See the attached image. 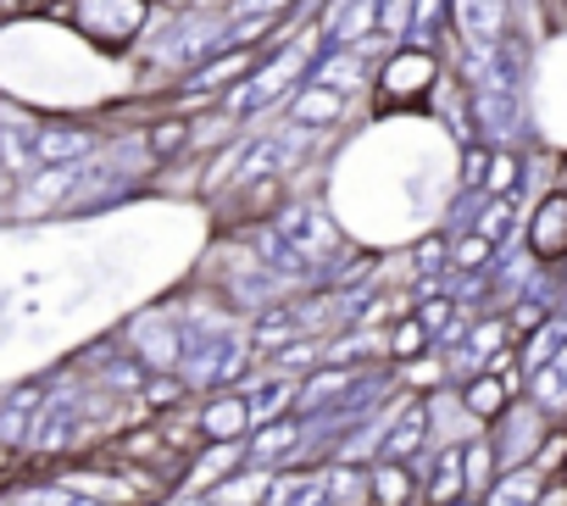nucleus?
<instances>
[{
    "label": "nucleus",
    "instance_id": "obj_1",
    "mask_svg": "<svg viewBox=\"0 0 567 506\" xmlns=\"http://www.w3.org/2000/svg\"><path fill=\"white\" fill-rule=\"evenodd\" d=\"M151 0H73V23L106 45H128L145 29Z\"/></svg>",
    "mask_w": 567,
    "mask_h": 506
},
{
    "label": "nucleus",
    "instance_id": "obj_2",
    "mask_svg": "<svg viewBox=\"0 0 567 506\" xmlns=\"http://www.w3.org/2000/svg\"><path fill=\"white\" fill-rule=\"evenodd\" d=\"M301 68H307V62H301V45L272 51L267 62H256V68H250V79L234 90V101H228V106H234V112H250V106L261 112V106H272V101L284 95V84H290Z\"/></svg>",
    "mask_w": 567,
    "mask_h": 506
},
{
    "label": "nucleus",
    "instance_id": "obj_3",
    "mask_svg": "<svg viewBox=\"0 0 567 506\" xmlns=\"http://www.w3.org/2000/svg\"><path fill=\"white\" fill-rule=\"evenodd\" d=\"M440 79V62H434V51L429 45H390V62H384V95L390 101H412V95H423L429 84Z\"/></svg>",
    "mask_w": 567,
    "mask_h": 506
},
{
    "label": "nucleus",
    "instance_id": "obj_4",
    "mask_svg": "<svg viewBox=\"0 0 567 506\" xmlns=\"http://www.w3.org/2000/svg\"><path fill=\"white\" fill-rule=\"evenodd\" d=\"M90 145H95L90 128H62V123L34 128V156H40V167H73L79 156H90Z\"/></svg>",
    "mask_w": 567,
    "mask_h": 506
},
{
    "label": "nucleus",
    "instance_id": "obj_5",
    "mask_svg": "<svg viewBox=\"0 0 567 506\" xmlns=\"http://www.w3.org/2000/svg\"><path fill=\"white\" fill-rule=\"evenodd\" d=\"M456 29L473 45H501V34H506V0H456Z\"/></svg>",
    "mask_w": 567,
    "mask_h": 506
},
{
    "label": "nucleus",
    "instance_id": "obj_6",
    "mask_svg": "<svg viewBox=\"0 0 567 506\" xmlns=\"http://www.w3.org/2000/svg\"><path fill=\"white\" fill-rule=\"evenodd\" d=\"M40 406H45V390H40V384H23V390H12V401L0 406V445H29Z\"/></svg>",
    "mask_w": 567,
    "mask_h": 506
},
{
    "label": "nucleus",
    "instance_id": "obj_7",
    "mask_svg": "<svg viewBox=\"0 0 567 506\" xmlns=\"http://www.w3.org/2000/svg\"><path fill=\"white\" fill-rule=\"evenodd\" d=\"M312 84H329V90H357L362 84V56L351 45H329L318 62H312Z\"/></svg>",
    "mask_w": 567,
    "mask_h": 506
},
{
    "label": "nucleus",
    "instance_id": "obj_8",
    "mask_svg": "<svg viewBox=\"0 0 567 506\" xmlns=\"http://www.w3.org/2000/svg\"><path fill=\"white\" fill-rule=\"evenodd\" d=\"M473 117L484 123V134L506 140L517 128V90H473Z\"/></svg>",
    "mask_w": 567,
    "mask_h": 506
},
{
    "label": "nucleus",
    "instance_id": "obj_9",
    "mask_svg": "<svg viewBox=\"0 0 567 506\" xmlns=\"http://www.w3.org/2000/svg\"><path fill=\"white\" fill-rule=\"evenodd\" d=\"M73 428H79V406L62 395L56 406H40V417H34V451H62L68 440H73Z\"/></svg>",
    "mask_w": 567,
    "mask_h": 506
},
{
    "label": "nucleus",
    "instance_id": "obj_10",
    "mask_svg": "<svg viewBox=\"0 0 567 506\" xmlns=\"http://www.w3.org/2000/svg\"><path fill=\"white\" fill-rule=\"evenodd\" d=\"M528 245L539 250V257H556V250L567 245V200H561V195H550V200L539 206V217H534V228H528Z\"/></svg>",
    "mask_w": 567,
    "mask_h": 506
},
{
    "label": "nucleus",
    "instance_id": "obj_11",
    "mask_svg": "<svg viewBox=\"0 0 567 506\" xmlns=\"http://www.w3.org/2000/svg\"><path fill=\"white\" fill-rule=\"evenodd\" d=\"M346 112V95L340 90H329V84H307L301 95H296V123H334Z\"/></svg>",
    "mask_w": 567,
    "mask_h": 506
},
{
    "label": "nucleus",
    "instance_id": "obj_12",
    "mask_svg": "<svg viewBox=\"0 0 567 506\" xmlns=\"http://www.w3.org/2000/svg\"><path fill=\"white\" fill-rule=\"evenodd\" d=\"M0 162H7V173H40L34 128H23V123H7V128H0Z\"/></svg>",
    "mask_w": 567,
    "mask_h": 506
},
{
    "label": "nucleus",
    "instance_id": "obj_13",
    "mask_svg": "<svg viewBox=\"0 0 567 506\" xmlns=\"http://www.w3.org/2000/svg\"><path fill=\"white\" fill-rule=\"evenodd\" d=\"M245 423H250V401H217V406H206V434H212L217 445L239 440Z\"/></svg>",
    "mask_w": 567,
    "mask_h": 506
},
{
    "label": "nucleus",
    "instance_id": "obj_14",
    "mask_svg": "<svg viewBox=\"0 0 567 506\" xmlns=\"http://www.w3.org/2000/svg\"><path fill=\"white\" fill-rule=\"evenodd\" d=\"M417 440H423V406H406L401 428L390 434V456H412V451H417Z\"/></svg>",
    "mask_w": 567,
    "mask_h": 506
},
{
    "label": "nucleus",
    "instance_id": "obj_15",
    "mask_svg": "<svg viewBox=\"0 0 567 506\" xmlns=\"http://www.w3.org/2000/svg\"><path fill=\"white\" fill-rule=\"evenodd\" d=\"M373 500H379V506H401V500H406V473L384 462V467L373 473Z\"/></svg>",
    "mask_w": 567,
    "mask_h": 506
},
{
    "label": "nucleus",
    "instance_id": "obj_16",
    "mask_svg": "<svg viewBox=\"0 0 567 506\" xmlns=\"http://www.w3.org/2000/svg\"><path fill=\"white\" fill-rule=\"evenodd\" d=\"M189 134H195L189 123H178V117H167V123H156V128H151V151H156V156H167V151H178V145H189Z\"/></svg>",
    "mask_w": 567,
    "mask_h": 506
},
{
    "label": "nucleus",
    "instance_id": "obj_17",
    "mask_svg": "<svg viewBox=\"0 0 567 506\" xmlns=\"http://www.w3.org/2000/svg\"><path fill=\"white\" fill-rule=\"evenodd\" d=\"M73 178H79V167H45V173L34 178V200H56V195H68Z\"/></svg>",
    "mask_w": 567,
    "mask_h": 506
},
{
    "label": "nucleus",
    "instance_id": "obj_18",
    "mask_svg": "<svg viewBox=\"0 0 567 506\" xmlns=\"http://www.w3.org/2000/svg\"><path fill=\"white\" fill-rule=\"evenodd\" d=\"M462 495V456L451 451L445 462H440V478H434V506H445V500H456Z\"/></svg>",
    "mask_w": 567,
    "mask_h": 506
},
{
    "label": "nucleus",
    "instance_id": "obj_19",
    "mask_svg": "<svg viewBox=\"0 0 567 506\" xmlns=\"http://www.w3.org/2000/svg\"><path fill=\"white\" fill-rule=\"evenodd\" d=\"M467 406H473V412H484V417H489V412H501V406H506V390H501V384H495V379H478V384H473V390H467Z\"/></svg>",
    "mask_w": 567,
    "mask_h": 506
},
{
    "label": "nucleus",
    "instance_id": "obj_20",
    "mask_svg": "<svg viewBox=\"0 0 567 506\" xmlns=\"http://www.w3.org/2000/svg\"><path fill=\"white\" fill-rule=\"evenodd\" d=\"M290 234H296V239H307V245H329V239H334V234H329V223H318L312 211L290 217Z\"/></svg>",
    "mask_w": 567,
    "mask_h": 506
},
{
    "label": "nucleus",
    "instance_id": "obj_21",
    "mask_svg": "<svg viewBox=\"0 0 567 506\" xmlns=\"http://www.w3.org/2000/svg\"><path fill=\"white\" fill-rule=\"evenodd\" d=\"M290 440H296V428H290V423H267V428H261V440H256V456H278Z\"/></svg>",
    "mask_w": 567,
    "mask_h": 506
},
{
    "label": "nucleus",
    "instance_id": "obj_22",
    "mask_svg": "<svg viewBox=\"0 0 567 506\" xmlns=\"http://www.w3.org/2000/svg\"><path fill=\"white\" fill-rule=\"evenodd\" d=\"M250 495H261V478H256V484H250V473H245V478H234V484H223V489H217V500H223V506H250Z\"/></svg>",
    "mask_w": 567,
    "mask_h": 506
},
{
    "label": "nucleus",
    "instance_id": "obj_23",
    "mask_svg": "<svg viewBox=\"0 0 567 506\" xmlns=\"http://www.w3.org/2000/svg\"><path fill=\"white\" fill-rule=\"evenodd\" d=\"M284 401H290V390H284V384H267V390L250 401V417H272V412H284Z\"/></svg>",
    "mask_w": 567,
    "mask_h": 506
},
{
    "label": "nucleus",
    "instance_id": "obj_24",
    "mask_svg": "<svg viewBox=\"0 0 567 506\" xmlns=\"http://www.w3.org/2000/svg\"><path fill=\"white\" fill-rule=\"evenodd\" d=\"M512 178H517V162H512V156H489L484 184H489V189H512Z\"/></svg>",
    "mask_w": 567,
    "mask_h": 506
},
{
    "label": "nucleus",
    "instance_id": "obj_25",
    "mask_svg": "<svg viewBox=\"0 0 567 506\" xmlns=\"http://www.w3.org/2000/svg\"><path fill=\"white\" fill-rule=\"evenodd\" d=\"M489 257V234H478V239H462L456 245V268H478Z\"/></svg>",
    "mask_w": 567,
    "mask_h": 506
},
{
    "label": "nucleus",
    "instance_id": "obj_26",
    "mask_svg": "<svg viewBox=\"0 0 567 506\" xmlns=\"http://www.w3.org/2000/svg\"><path fill=\"white\" fill-rule=\"evenodd\" d=\"M467 484H473V489H484V484H489V451H484V445H473V451H467Z\"/></svg>",
    "mask_w": 567,
    "mask_h": 506
},
{
    "label": "nucleus",
    "instance_id": "obj_27",
    "mask_svg": "<svg viewBox=\"0 0 567 506\" xmlns=\"http://www.w3.org/2000/svg\"><path fill=\"white\" fill-rule=\"evenodd\" d=\"M423 351V329L417 323H406L401 334H395V357H417Z\"/></svg>",
    "mask_w": 567,
    "mask_h": 506
},
{
    "label": "nucleus",
    "instance_id": "obj_28",
    "mask_svg": "<svg viewBox=\"0 0 567 506\" xmlns=\"http://www.w3.org/2000/svg\"><path fill=\"white\" fill-rule=\"evenodd\" d=\"M178 395H184L178 379H151V401H156V406H162V401H178Z\"/></svg>",
    "mask_w": 567,
    "mask_h": 506
},
{
    "label": "nucleus",
    "instance_id": "obj_29",
    "mask_svg": "<svg viewBox=\"0 0 567 506\" xmlns=\"http://www.w3.org/2000/svg\"><path fill=\"white\" fill-rule=\"evenodd\" d=\"M506 223H512V206L501 200V206H489V223H484V234L495 239V234H506Z\"/></svg>",
    "mask_w": 567,
    "mask_h": 506
},
{
    "label": "nucleus",
    "instance_id": "obj_30",
    "mask_svg": "<svg viewBox=\"0 0 567 506\" xmlns=\"http://www.w3.org/2000/svg\"><path fill=\"white\" fill-rule=\"evenodd\" d=\"M23 7H34V0H23Z\"/></svg>",
    "mask_w": 567,
    "mask_h": 506
}]
</instances>
